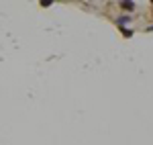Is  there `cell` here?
<instances>
[{
    "mask_svg": "<svg viewBox=\"0 0 153 145\" xmlns=\"http://www.w3.org/2000/svg\"><path fill=\"white\" fill-rule=\"evenodd\" d=\"M120 31H123V35H125V37H131V35H133V31H131V29H125V27H120Z\"/></svg>",
    "mask_w": 153,
    "mask_h": 145,
    "instance_id": "2",
    "label": "cell"
},
{
    "mask_svg": "<svg viewBox=\"0 0 153 145\" xmlns=\"http://www.w3.org/2000/svg\"><path fill=\"white\" fill-rule=\"evenodd\" d=\"M149 31H153V27H149Z\"/></svg>",
    "mask_w": 153,
    "mask_h": 145,
    "instance_id": "3",
    "label": "cell"
},
{
    "mask_svg": "<svg viewBox=\"0 0 153 145\" xmlns=\"http://www.w3.org/2000/svg\"><path fill=\"white\" fill-rule=\"evenodd\" d=\"M120 8H125V10H133L135 4H133V2H120Z\"/></svg>",
    "mask_w": 153,
    "mask_h": 145,
    "instance_id": "1",
    "label": "cell"
}]
</instances>
